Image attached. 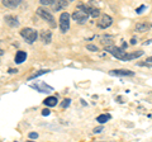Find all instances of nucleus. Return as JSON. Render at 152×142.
<instances>
[{
	"instance_id": "obj_19",
	"label": "nucleus",
	"mask_w": 152,
	"mask_h": 142,
	"mask_svg": "<svg viewBox=\"0 0 152 142\" xmlns=\"http://www.w3.org/2000/svg\"><path fill=\"white\" fill-rule=\"evenodd\" d=\"M109 118H110V116H108V114H100V116L96 118V121L103 124V123H107V121L109 119Z\"/></svg>"
},
{
	"instance_id": "obj_14",
	"label": "nucleus",
	"mask_w": 152,
	"mask_h": 142,
	"mask_svg": "<svg viewBox=\"0 0 152 142\" xmlns=\"http://www.w3.org/2000/svg\"><path fill=\"white\" fill-rule=\"evenodd\" d=\"M26 59H27V52H24V51H18L17 55H15V64L24 62Z\"/></svg>"
},
{
	"instance_id": "obj_30",
	"label": "nucleus",
	"mask_w": 152,
	"mask_h": 142,
	"mask_svg": "<svg viewBox=\"0 0 152 142\" xmlns=\"http://www.w3.org/2000/svg\"><path fill=\"white\" fill-rule=\"evenodd\" d=\"M4 55V51L3 50H0V56H3Z\"/></svg>"
},
{
	"instance_id": "obj_18",
	"label": "nucleus",
	"mask_w": 152,
	"mask_h": 142,
	"mask_svg": "<svg viewBox=\"0 0 152 142\" xmlns=\"http://www.w3.org/2000/svg\"><path fill=\"white\" fill-rule=\"evenodd\" d=\"M47 72H50V70H41V71H37V72H34L33 75H31V76L28 78V80H33V79H36V78L41 76V75H43V74H47Z\"/></svg>"
},
{
	"instance_id": "obj_11",
	"label": "nucleus",
	"mask_w": 152,
	"mask_h": 142,
	"mask_svg": "<svg viewBox=\"0 0 152 142\" xmlns=\"http://www.w3.org/2000/svg\"><path fill=\"white\" fill-rule=\"evenodd\" d=\"M41 40L43 43H51V41H52V33L50 31H42L41 32Z\"/></svg>"
},
{
	"instance_id": "obj_12",
	"label": "nucleus",
	"mask_w": 152,
	"mask_h": 142,
	"mask_svg": "<svg viewBox=\"0 0 152 142\" xmlns=\"http://www.w3.org/2000/svg\"><path fill=\"white\" fill-rule=\"evenodd\" d=\"M20 3H22V0H3V4L5 5L7 8H17L18 5H20Z\"/></svg>"
},
{
	"instance_id": "obj_26",
	"label": "nucleus",
	"mask_w": 152,
	"mask_h": 142,
	"mask_svg": "<svg viewBox=\"0 0 152 142\" xmlns=\"http://www.w3.org/2000/svg\"><path fill=\"white\" fill-rule=\"evenodd\" d=\"M145 8H146L145 5H141V7H140V8H138V9H137V10H136V12H137V14H141V13H142V10H143Z\"/></svg>"
},
{
	"instance_id": "obj_13",
	"label": "nucleus",
	"mask_w": 152,
	"mask_h": 142,
	"mask_svg": "<svg viewBox=\"0 0 152 142\" xmlns=\"http://www.w3.org/2000/svg\"><path fill=\"white\" fill-rule=\"evenodd\" d=\"M5 23L10 27H18L19 26V22H18V18H15L14 15H7L5 17Z\"/></svg>"
},
{
	"instance_id": "obj_8",
	"label": "nucleus",
	"mask_w": 152,
	"mask_h": 142,
	"mask_svg": "<svg viewBox=\"0 0 152 142\" xmlns=\"http://www.w3.org/2000/svg\"><path fill=\"white\" fill-rule=\"evenodd\" d=\"M72 18L77 23H80V24H84V23L88 22L89 15H86V14H85L84 12H81V10H75L72 13Z\"/></svg>"
},
{
	"instance_id": "obj_23",
	"label": "nucleus",
	"mask_w": 152,
	"mask_h": 142,
	"mask_svg": "<svg viewBox=\"0 0 152 142\" xmlns=\"http://www.w3.org/2000/svg\"><path fill=\"white\" fill-rule=\"evenodd\" d=\"M37 137H38L37 132H31V133H29V138H32V140H36Z\"/></svg>"
},
{
	"instance_id": "obj_1",
	"label": "nucleus",
	"mask_w": 152,
	"mask_h": 142,
	"mask_svg": "<svg viewBox=\"0 0 152 142\" xmlns=\"http://www.w3.org/2000/svg\"><path fill=\"white\" fill-rule=\"evenodd\" d=\"M105 50H107L112 56H114L115 59L122 60V61H128V53H127V52L123 50V48H121V47L109 45V46L105 47Z\"/></svg>"
},
{
	"instance_id": "obj_28",
	"label": "nucleus",
	"mask_w": 152,
	"mask_h": 142,
	"mask_svg": "<svg viewBox=\"0 0 152 142\" xmlns=\"http://www.w3.org/2000/svg\"><path fill=\"white\" fill-rule=\"evenodd\" d=\"M150 43H152V40H150V41H146V42H145V45H150Z\"/></svg>"
},
{
	"instance_id": "obj_10",
	"label": "nucleus",
	"mask_w": 152,
	"mask_h": 142,
	"mask_svg": "<svg viewBox=\"0 0 152 142\" xmlns=\"http://www.w3.org/2000/svg\"><path fill=\"white\" fill-rule=\"evenodd\" d=\"M67 5H69V1H65V0H60V1H56V0H53V3H52L51 8L53 9V10L58 12V10H61L62 8H66Z\"/></svg>"
},
{
	"instance_id": "obj_31",
	"label": "nucleus",
	"mask_w": 152,
	"mask_h": 142,
	"mask_svg": "<svg viewBox=\"0 0 152 142\" xmlns=\"http://www.w3.org/2000/svg\"><path fill=\"white\" fill-rule=\"evenodd\" d=\"M27 142H34V141H27Z\"/></svg>"
},
{
	"instance_id": "obj_29",
	"label": "nucleus",
	"mask_w": 152,
	"mask_h": 142,
	"mask_svg": "<svg viewBox=\"0 0 152 142\" xmlns=\"http://www.w3.org/2000/svg\"><path fill=\"white\" fill-rule=\"evenodd\" d=\"M146 62H152V56H151V57H148V59H147V61H146Z\"/></svg>"
},
{
	"instance_id": "obj_22",
	"label": "nucleus",
	"mask_w": 152,
	"mask_h": 142,
	"mask_svg": "<svg viewBox=\"0 0 152 142\" xmlns=\"http://www.w3.org/2000/svg\"><path fill=\"white\" fill-rule=\"evenodd\" d=\"M86 48L90 50V51H95V52L98 51V47H96V46H94V45H88V46H86Z\"/></svg>"
},
{
	"instance_id": "obj_15",
	"label": "nucleus",
	"mask_w": 152,
	"mask_h": 142,
	"mask_svg": "<svg viewBox=\"0 0 152 142\" xmlns=\"http://www.w3.org/2000/svg\"><path fill=\"white\" fill-rule=\"evenodd\" d=\"M45 105L46 107H48V108H51V107H55L56 104H57V98L56 97H48V98H46L45 99Z\"/></svg>"
},
{
	"instance_id": "obj_2",
	"label": "nucleus",
	"mask_w": 152,
	"mask_h": 142,
	"mask_svg": "<svg viewBox=\"0 0 152 142\" xmlns=\"http://www.w3.org/2000/svg\"><path fill=\"white\" fill-rule=\"evenodd\" d=\"M20 36L26 40V42H28V43H33V42L37 40L38 33H37V31L33 29V28L27 27V28H23L20 31Z\"/></svg>"
},
{
	"instance_id": "obj_3",
	"label": "nucleus",
	"mask_w": 152,
	"mask_h": 142,
	"mask_svg": "<svg viewBox=\"0 0 152 142\" xmlns=\"http://www.w3.org/2000/svg\"><path fill=\"white\" fill-rule=\"evenodd\" d=\"M37 14H38V15H39L41 18H43L46 22H48V24H50L51 27H56V22H55L53 15H52L51 12H48L46 8L39 7V8L37 9Z\"/></svg>"
},
{
	"instance_id": "obj_17",
	"label": "nucleus",
	"mask_w": 152,
	"mask_h": 142,
	"mask_svg": "<svg viewBox=\"0 0 152 142\" xmlns=\"http://www.w3.org/2000/svg\"><path fill=\"white\" fill-rule=\"evenodd\" d=\"M142 55H143V51H136V52H132V53H128V61L134 60L137 57H141Z\"/></svg>"
},
{
	"instance_id": "obj_27",
	"label": "nucleus",
	"mask_w": 152,
	"mask_h": 142,
	"mask_svg": "<svg viewBox=\"0 0 152 142\" xmlns=\"http://www.w3.org/2000/svg\"><path fill=\"white\" fill-rule=\"evenodd\" d=\"M9 72L10 74H15V72H18V70L15 69V70H13V69H9Z\"/></svg>"
},
{
	"instance_id": "obj_5",
	"label": "nucleus",
	"mask_w": 152,
	"mask_h": 142,
	"mask_svg": "<svg viewBox=\"0 0 152 142\" xmlns=\"http://www.w3.org/2000/svg\"><path fill=\"white\" fill-rule=\"evenodd\" d=\"M79 9L81 12H84L86 15H91L94 18H96L99 14H100V10L98 8H93V7H89V5H84V4H80L79 5Z\"/></svg>"
},
{
	"instance_id": "obj_24",
	"label": "nucleus",
	"mask_w": 152,
	"mask_h": 142,
	"mask_svg": "<svg viewBox=\"0 0 152 142\" xmlns=\"http://www.w3.org/2000/svg\"><path fill=\"white\" fill-rule=\"evenodd\" d=\"M104 128H103V127H96V128H94V133H99V132H102Z\"/></svg>"
},
{
	"instance_id": "obj_9",
	"label": "nucleus",
	"mask_w": 152,
	"mask_h": 142,
	"mask_svg": "<svg viewBox=\"0 0 152 142\" xmlns=\"http://www.w3.org/2000/svg\"><path fill=\"white\" fill-rule=\"evenodd\" d=\"M109 75H112V76H133L134 72L131 70L119 69V70H110L109 71Z\"/></svg>"
},
{
	"instance_id": "obj_21",
	"label": "nucleus",
	"mask_w": 152,
	"mask_h": 142,
	"mask_svg": "<svg viewBox=\"0 0 152 142\" xmlns=\"http://www.w3.org/2000/svg\"><path fill=\"white\" fill-rule=\"evenodd\" d=\"M41 5H52V3H53V0H39Z\"/></svg>"
},
{
	"instance_id": "obj_4",
	"label": "nucleus",
	"mask_w": 152,
	"mask_h": 142,
	"mask_svg": "<svg viewBox=\"0 0 152 142\" xmlns=\"http://www.w3.org/2000/svg\"><path fill=\"white\" fill-rule=\"evenodd\" d=\"M60 29L62 33H66L70 29V14L67 12H64L60 15Z\"/></svg>"
},
{
	"instance_id": "obj_7",
	"label": "nucleus",
	"mask_w": 152,
	"mask_h": 142,
	"mask_svg": "<svg viewBox=\"0 0 152 142\" xmlns=\"http://www.w3.org/2000/svg\"><path fill=\"white\" fill-rule=\"evenodd\" d=\"M31 88L33 89H36L37 91H39V93H50L53 90V88L50 86V85H47L46 83L43 81H39V83H36V84H32L31 85Z\"/></svg>"
},
{
	"instance_id": "obj_16",
	"label": "nucleus",
	"mask_w": 152,
	"mask_h": 142,
	"mask_svg": "<svg viewBox=\"0 0 152 142\" xmlns=\"http://www.w3.org/2000/svg\"><path fill=\"white\" fill-rule=\"evenodd\" d=\"M148 28H150V26L147 24V23H138V24L136 26V29L138 32H141V33L147 32V31H148Z\"/></svg>"
},
{
	"instance_id": "obj_20",
	"label": "nucleus",
	"mask_w": 152,
	"mask_h": 142,
	"mask_svg": "<svg viewBox=\"0 0 152 142\" xmlns=\"http://www.w3.org/2000/svg\"><path fill=\"white\" fill-rule=\"evenodd\" d=\"M70 103H71V99L70 98L64 99V102H62V104H61V107H62V108H67L70 105Z\"/></svg>"
},
{
	"instance_id": "obj_25",
	"label": "nucleus",
	"mask_w": 152,
	"mask_h": 142,
	"mask_svg": "<svg viewBox=\"0 0 152 142\" xmlns=\"http://www.w3.org/2000/svg\"><path fill=\"white\" fill-rule=\"evenodd\" d=\"M50 109H47V108H45V109L43 111H42V114H43V116H50Z\"/></svg>"
},
{
	"instance_id": "obj_6",
	"label": "nucleus",
	"mask_w": 152,
	"mask_h": 142,
	"mask_svg": "<svg viewBox=\"0 0 152 142\" xmlns=\"http://www.w3.org/2000/svg\"><path fill=\"white\" fill-rule=\"evenodd\" d=\"M112 23H113V18L110 15H107V14H103L100 19L98 20V27L102 28V29H107V28L112 26Z\"/></svg>"
}]
</instances>
